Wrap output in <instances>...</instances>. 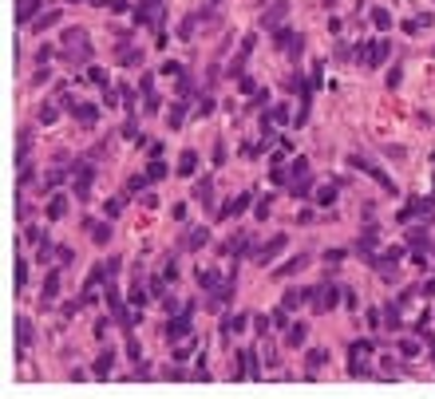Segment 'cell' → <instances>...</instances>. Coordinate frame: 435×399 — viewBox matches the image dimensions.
I'll list each match as a JSON object with an SVG mask.
<instances>
[{
	"instance_id": "6da1fadb",
	"label": "cell",
	"mask_w": 435,
	"mask_h": 399,
	"mask_svg": "<svg viewBox=\"0 0 435 399\" xmlns=\"http://www.w3.org/2000/svg\"><path fill=\"white\" fill-rule=\"evenodd\" d=\"M345 293H336L332 285H320V289H313L309 293V304H313V312H329V309H336V300H340Z\"/></svg>"
},
{
	"instance_id": "7a4b0ae2",
	"label": "cell",
	"mask_w": 435,
	"mask_h": 399,
	"mask_svg": "<svg viewBox=\"0 0 435 399\" xmlns=\"http://www.w3.org/2000/svg\"><path fill=\"white\" fill-rule=\"evenodd\" d=\"M190 332H194L190 312H182V316H174V320H166V340H190Z\"/></svg>"
},
{
	"instance_id": "3957f363",
	"label": "cell",
	"mask_w": 435,
	"mask_h": 399,
	"mask_svg": "<svg viewBox=\"0 0 435 399\" xmlns=\"http://www.w3.org/2000/svg\"><path fill=\"white\" fill-rule=\"evenodd\" d=\"M285 245H289V237H285V233H277L273 241H265L261 249H254V261H257V265H269V261H273L281 249H285Z\"/></svg>"
},
{
	"instance_id": "277c9868",
	"label": "cell",
	"mask_w": 435,
	"mask_h": 399,
	"mask_svg": "<svg viewBox=\"0 0 435 399\" xmlns=\"http://www.w3.org/2000/svg\"><path fill=\"white\" fill-rule=\"evenodd\" d=\"M72 182H75V198H87L91 182H95V166H91V162H79V166H75V174H72Z\"/></svg>"
},
{
	"instance_id": "5b68a950",
	"label": "cell",
	"mask_w": 435,
	"mask_h": 399,
	"mask_svg": "<svg viewBox=\"0 0 435 399\" xmlns=\"http://www.w3.org/2000/svg\"><path fill=\"white\" fill-rule=\"evenodd\" d=\"M238 360H241V364L234 368V380H241V375H249V380H257V375H261V368H257V352H241Z\"/></svg>"
},
{
	"instance_id": "8992f818",
	"label": "cell",
	"mask_w": 435,
	"mask_h": 399,
	"mask_svg": "<svg viewBox=\"0 0 435 399\" xmlns=\"http://www.w3.org/2000/svg\"><path fill=\"white\" fill-rule=\"evenodd\" d=\"M249 202H254L249 194H238V198H230V202H225V206L218 209V218H241V214L249 209Z\"/></svg>"
},
{
	"instance_id": "52a82bcc",
	"label": "cell",
	"mask_w": 435,
	"mask_h": 399,
	"mask_svg": "<svg viewBox=\"0 0 435 399\" xmlns=\"http://www.w3.org/2000/svg\"><path fill=\"white\" fill-rule=\"evenodd\" d=\"M384 59H388V40H372V44L364 48V63L368 67H380Z\"/></svg>"
},
{
	"instance_id": "ba28073f",
	"label": "cell",
	"mask_w": 435,
	"mask_h": 399,
	"mask_svg": "<svg viewBox=\"0 0 435 399\" xmlns=\"http://www.w3.org/2000/svg\"><path fill=\"white\" fill-rule=\"evenodd\" d=\"M245 320H249L245 312H234V316H225V320H222V336H234V332H245Z\"/></svg>"
},
{
	"instance_id": "9c48e42d",
	"label": "cell",
	"mask_w": 435,
	"mask_h": 399,
	"mask_svg": "<svg viewBox=\"0 0 435 399\" xmlns=\"http://www.w3.org/2000/svg\"><path fill=\"white\" fill-rule=\"evenodd\" d=\"M111 371H115V352L107 348V352H99V360H95V375H99V380H107Z\"/></svg>"
},
{
	"instance_id": "30bf717a",
	"label": "cell",
	"mask_w": 435,
	"mask_h": 399,
	"mask_svg": "<svg viewBox=\"0 0 435 399\" xmlns=\"http://www.w3.org/2000/svg\"><path fill=\"white\" fill-rule=\"evenodd\" d=\"M87 233H91L95 245H107V241H111V225L107 222H87Z\"/></svg>"
},
{
	"instance_id": "8fae6325",
	"label": "cell",
	"mask_w": 435,
	"mask_h": 399,
	"mask_svg": "<svg viewBox=\"0 0 435 399\" xmlns=\"http://www.w3.org/2000/svg\"><path fill=\"white\" fill-rule=\"evenodd\" d=\"M305 340H309V328L301 324V320H297V324H289V332H285V344H289V348H301Z\"/></svg>"
},
{
	"instance_id": "7c38bea8",
	"label": "cell",
	"mask_w": 435,
	"mask_h": 399,
	"mask_svg": "<svg viewBox=\"0 0 435 399\" xmlns=\"http://www.w3.org/2000/svg\"><path fill=\"white\" fill-rule=\"evenodd\" d=\"M63 214H67V198H63V194H52V198H48V218L60 222Z\"/></svg>"
},
{
	"instance_id": "4fadbf2b",
	"label": "cell",
	"mask_w": 435,
	"mask_h": 399,
	"mask_svg": "<svg viewBox=\"0 0 435 399\" xmlns=\"http://www.w3.org/2000/svg\"><path fill=\"white\" fill-rule=\"evenodd\" d=\"M75 119H79V123H83V127H95V119H99V111H95V103H79L72 111Z\"/></svg>"
},
{
	"instance_id": "5bb4252c",
	"label": "cell",
	"mask_w": 435,
	"mask_h": 399,
	"mask_svg": "<svg viewBox=\"0 0 435 399\" xmlns=\"http://www.w3.org/2000/svg\"><path fill=\"white\" fill-rule=\"evenodd\" d=\"M194 170H198V154H194V150H182V158H178V174H182V178H190Z\"/></svg>"
},
{
	"instance_id": "9a60e30c",
	"label": "cell",
	"mask_w": 435,
	"mask_h": 399,
	"mask_svg": "<svg viewBox=\"0 0 435 399\" xmlns=\"http://www.w3.org/2000/svg\"><path fill=\"white\" fill-rule=\"evenodd\" d=\"M309 265V257H305V253H297V257H293V261H285V265L277 269V277H293V273H301V269Z\"/></svg>"
},
{
	"instance_id": "2e32d148",
	"label": "cell",
	"mask_w": 435,
	"mask_h": 399,
	"mask_svg": "<svg viewBox=\"0 0 435 399\" xmlns=\"http://www.w3.org/2000/svg\"><path fill=\"white\" fill-rule=\"evenodd\" d=\"M289 190H293V198H305V194L313 190V178H309V174H297L293 182H289Z\"/></svg>"
},
{
	"instance_id": "e0dca14e",
	"label": "cell",
	"mask_w": 435,
	"mask_h": 399,
	"mask_svg": "<svg viewBox=\"0 0 435 399\" xmlns=\"http://www.w3.org/2000/svg\"><path fill=\"white\" fill-rule=\"evenodd\" d=\"M56 293H60V269H52L44 277V300H56Z\"/></svg>"
},
{
	"instance_id": "ac0fdd59",
	"label": "cell",
	"mask_w": 435,
	"mask_h": 399,
	"mask_svg": "<svg viewBox=\"0 0 435 399\" xmlns=\"http://www.w3.org/2000/svg\"><path fill=\"white\" fill-rule=\"evenodd\" d=\"M194 198L202 202V206H210V198H214V182H210V178H202V182L194 186Z\"/></svg>"
},
{
	"instance_id": "d6986e66",
	"label": "cell",
	"mask_w": 435,
	"mask_h": 399,
	"mask_svg": "<svg viewBox=\"0 0 435 399\" xmlns=\"http://www.w3.org/2000/svg\"><path fill=\"white\" fill-rule=\"evenodd\" d=\"M16 336H20V356H24V348H28V344H32V324H28V320H24V316L16 320Z\"/></svg>"
},
{
	"instance_id": "ffe728a7",
	"label": "cell",
	"mask_w": 435,
	"mask_h": 399,
	"mask_svg": "<svg viewBox=\"0 0 435 399\" xmlns=\"http://www.w3.org/2000/svg\"><path fill=\"white\" fill-rule=\"evenodd\" d=\"M416 214H427V202H423V198H411V202L404 206V214H400V218L407 222V218H416Z\"/></svg>"
},
{
	"instance_id": "44dd1931",
	"label": "cell",
	"mask_w": 435,
	"mask_h": 399,
	"mask_svg": "<svg viewBox=\"0 0 435 399\" xmlns=\"http://www.w3.org/2000/svg\"><path fill=\"white\" fill-rule=\"evenodd\" d=\"M249 249H254V245H249V233H238V241H230V253H234V257H245Z\"/></svg>"
},
{
	"instance_id": "7402d4cb",
	"label": "cell",
	"mask_w": 435,
	"mask_h": 399,
	"mask_svg": "<svg viewBox=\"0 0 435 399\" xmlns=\"http://www.w3.org/2000/svg\"><path fill=\"white\" fill-rule=\"evenodd\" d=\"M206 241H210V229H202V225H198V229H190V237H186V245H190V249L206 245Z\"/></svg>"
},
{
	"instance_id": "603a6c76",
	"label": "cell",
	"mask_w": 435,
	"mask_h": 399,
	"mask_svg": "<svg viewBox=\"0 0 435 399\" xmlns=\"http://www.w3.org/2000/svg\"><path fill=\"white\" fill-rule=\"evenodd\" d=\"M325 360H329V356L320 352V348H313V352H309V375H316V371L325 368Z\"/></svg>"
},
{
	"instance_id": "cb8c5ba5",
	"label": "cell",
	"mask_w": 435,
	"mask_h": 399,
	"mask_svg": "<svg viewBox=\"0 0 435 399\" xmlns=\"http://www.w3.org/2000/svg\"><path fill=\"white\" fill-rule=\"evenodd\" d=\"M285 4H277V8H269V16H265V28H277V24H281V20H285Z\"/></svg>"
},
{
	"instance_id": "d4e9b609",
	"label": "cell",
	"mask_w": 435,
	"mask_h": 399,
	"mask_svg": "<svg viewBox=\"0 0 435 399\" xmlns=\"http://www.w3.org/2000/svg\"><path fill=\"white\" fill-rule=\"evenodd\" d=\"M336 202V186H320L316 190V206H332Z\"/></svg>"
},
{
	"instance_id": "484cf974",
	"label": "cell",
	"mask_w": 435,
	"mask_h": 399,
	"mask_svg": "<svg viewBox=\"0 0 435 399\" xmlns=\"http://www.w3.org/2000/svg\"><path fill=\"white\" fill-rule=\"evenodd\" d=\"M269 123H273V127H281V123H289V107H285V103H277V107L269 111Z\"/></svg>"
},
{
	"instance_id": "4316f807",
	"label": "cell",
	"mask_w": 435,
	"mask_h": 399,
	"mask_svg": "<svg viewBox=\"0 0 435 399\" xmlns=\"http://www.w3.org/2000/svg\"><path fill=\"white\" fill-rule=\"evenodd\" d=\"M147 300H150V296L143 293V285H139V277H135V285H131V304H135V309H143Z\"/></svg>"
},
{
	"instance_id": "83f0119b",
	"label": "cell",
	"mask_w": 435,
	"mask_h": 399,
	"mask_svg": "<svg viewBox=\"0 0 435 399\" xmlns=\"http://www.w3.org/2000/svg\"><path fill=\"white\" fill-rule=\"evenodd\" d=\"M356 249H360V253H372V249H376V229H364V233H360V245H356Z\"/></svg>"
},
{
	"instance_id": "f1b7e54d",
	"label": "cell",
	"mask_w": 435,
	"mask_h": 399,
	"mask_svg": "<svg viewBox=\"0 0 435 399\" xmlns=\"http://www.w3.org/2000/svg\"><path fill=\"white\" fill-rule=\"evenodd\" d=\"M305 296H309V293H297V289H293V293L281 296V304H285V309H297V304H305Z\"/></svg>"
},
{
	"instance_id": "f546056e",
	"label": "cell",
	"mask_w": 435,
	"mask_h": 399,
	"mask_svg": "<svg viewBox=\"0 0 435 399\" xmlns=\"http://www.w3.org/2000/svg\"><path fill=\"white\" fill-rule=\"evenodd\" d=\"M147 178H150V182H163V178H166V166L158 162V158H154V162L147 166Z\"/></svg>"
},
{
	"instance_id": "4dcf8cb0",
	"label": "cell",
	"mask_w": 435,
	"mask_h": 399,
	"mask_svg": "<svg viewBox=\"0 0 435 399\" xmlns=\"http://www.w3.org/2000/svg\"><path fill=\"white\" fill-rule=\"evenodd\" d=\"M32 12H36V0H20V12H16V16H20V24H28Z\"/></svg>"
},
{
	"instance_id": "1f68e13d",
	"label": "cell",
	"mask_w": 435,
	"mask_h": 399,
	"mask_svg": "<svg viewBox=\"0 0 435 399\" xmlns=\"http://www.w3.org/2000/svg\"><path fill=\"white\" fill-rule=\"evenodd\" d=\"M372 24H376V28H392V16L384 12V8H376V12H372Z\"/></svg>"
},
{
	"instance_id": "d6a6232c",
	"label": "cell",
	"mask_w": 435,
	"mask_h": 399,
	"mask_svg": "<svg viewBox=\"0 0 435 399\" xmlns=\"http://www.w3.org/2000/svg\"><path fill=\"white\" fill-rule=\"evenodd\" d=\"M289 174L297 178V174H309V158H293V162H289Z\"/></svg>"
},
{
	"instance_id": "836d02e7",
	"label": "cell",
	"mask_w": 435,
	"mask_h": 399,
	"mask_svg": "<svg viewBox=\"0 0 435 399\" xmlns=\"http://www.w3.org/2000/svg\"><path fill=\"white\" fill-rule=\"evenodd\" d=\"M147 182H150L147 174H135L131 182H127V190H131V194H139V190H147Z\"/></svg>"
},
{
	"instance_id": "e575fe53",
	"label": "cell",
	"mask_w": 435,
	"mask_h": 399,
	"mask_svg": "<svg viewBox=\"0 0 435 399\" xmlns=\"http://www.w3.org/2000/svg\"><path fill=\"white\" fill-rule=\"evenodd\" d=\"M182 119H186V111H182V103H174V111L166 115V123H170V127H182Z\"/></svg>"
},
{
	"instance_id": "d590c367",
	"label": "cell",
	"mask_w": 435,
	"mask_h": 399,
	"mask_svg": "<svg viewBox=\"0 0 435 399\" xmlns=\"http://www.w3.org/2000/svg\"><path fill=\"white\" fill-rule=\"evenodd\" d=\"M150 296H158V300L166 296V277H154V281H150Z\"/></svg>"
},
{
	"instance_id": "8d00e7d4",
	"label": "cell",
	"mask_w": 435,
	"mask_h": 399,
	"mask_svg": "<svg viewBox=\"0 0 435 399\" xmlns=\"http://www.w3.org/2000/svg\"><path fill=\"white\" fill-rule=\"evenodd\" d=\"M384 320H388V328H400V324H404V320H400V309H392V304L384 309Z\"/></svg>"
},
{
	"instance_id": "74e56055",
	"label": "cell",
	"mask_w": 435,
	"mask_h": 399,
	"mask_svg": "<svg viewBox=\"0 0 435 399\" xmlns=\"http://www.w3.org/2000/svg\"><path fill=\"white\" fill-rule=\"evenodd\" d=\"M198 281L206 285V289H218V277H214L210 269H198Z\"/></svg>"
},
{
	"instance_id": "f35d334b",
	"label": "cell",
	"mask_w": 435,
	"mask_h": 399,
	"mask_svg": "<svg viewBox=\"0 0 435 399\" xmlns=\"http://www.w3.org/2000/svg\"><path fill=\"white\" fill-rule=\"evenodd\" d=\"M56 20H60V12H44V16H40V20H36V28H52Z\"/></svg>"
},
{
	"instance_id": "ab89813d",
	"label": "cell",
	"mask_w": 435,
	"mask_h": 399,
	"mask_svg": "<svg viewBox=\"0 0 435 399\" xmlns=\"http://www.w3.org/2000/svg\"><path fill=\"white\" fill-rule=\"evenodd\" d=\"M194 111H198V115H210V111H214V99H210V95H202V99H198V107H194Z\"/></svg>"
},
{
	"instance_id": "60d3db41",
	"label": "cell",
	"mask_w": 435,
	"mask_h": 399,
	"mask_svg": "<svg viewBox=\"0 0 435 399\" xmlns=\"http://www.w3.org/2000/svg\"><path fill=\"white\" fill-rule=\"evenodd\" d=\"M119 59H123V63H139V59H143V56H139L135 48H123V52H119Z\"/></svg>"
},
{
	"instance_id": "b9f144b4",
	"label": "cell",
	"mask_w": 435,
	"mask_h": 399,
	"mask_svg": "<svg viewBox=\"0 0 435 399\" xmlns=\"http://www.w3.org/2000/svg\"><path fill=\"white\" fill-rule=\"evenodd\" d=\"M352 356H356V360H360V356H372V344H368V340L352 344Z\"/></svg>"
},
{
	"instance_id": "7bdbcfd3",
	"label": "cell",
	"mask_w": 435,
	"mask_h": 399,
	"mask_svg": "<svg viewBox=\"0 0 435 399\" xmlns=\"http://www.w3.org/2000/svg\"><path fill=\"white\" fill-rule=\"evenodd\" d=\"M163 75H170V79H182V63H163Z\"/></svg>"
},
{
	"instance_id": "ee69618b",
	"label": "cell",
	"mask_w": 435,
	"mask_h": 399,
	"mask_svg": "<svg viewBox=\"0 0 435 399\" xmlns=\"http://www.w3.org/2000/svg\"><path fill=\"white\" fill-rule=\"evenodd\" d=\"M400 352H404V356H420V340H404V344H400Z\"/></svg>"
},
{
	"instance_id": "f6af8a7d",
	"label": "cell",
	"mask_w": 435,
	"mask_h": 399,
	"mask_svg": "<svg viewBox=\"0 0 435 399\" xmlns=\"http://www.w3.org/2000/svg\"><path fill=\"white\" fill-rule=\"evenodd\" d=\"M63 178H67V174H63V170H52V174H48V190H56V186H60Z\"/></svg>"
},
{
	"instance_id": "bcb514c9",
	"label": "cell",
	"mask_w": 435,
	"mask_h": 399,
	"mask_svg": "<svg viewBox=\"0 0 435 399\" xmlns=\"http://www.w3.org/2000/svg\"><path fill=\"white\" fill-rule=\"evenodd\" d=\"M87 79H91V83H99V87H107V75L99 72V67H91V72H87Z\"/></svg>"
},
{
	"instance_id": "7dc6e473",
	"label": "cell",
	"mask_w": 435,
	"mask_h": 399,
	"mask_svg": "<svg viewBox=\"0 0 435 399\" xmlns=\"http://www.w3.org/2000/svg\"><path fill=\"white\" fill-rule=\"evenodd\" d=\"M127 356L139 364V340H135V336H127Z\"/></svg>"
},
{
	"instance_id": "c3c4849f",
	"label": "cell",
	"mask_w": 435,
	"mask_h": 399,
	"mask_svg": "<svg viewBox=\"0 0 435 399\" xmlns=\"http://www.w3.org/2000/svg\"><path fill=\"white\" fill-rule=\"evenodd\" d=\"M24 281H28V265H24V261H20V265H16V285H20V289H24Z\"/></svg>"
},
{
	"instance_id": "681fc988",
	"label": "cell",
	"mask_w": 435,
	"mask_h": 399,
	"mask_svg": "<svg viewBox=\"0 0 435 399\" xmlns=\"http://www.w3.org/2000/svg\"><path fill=\"white\" fill-rule=\"evenodd\" d=\"M190 352H194V340H186V344H182L178 352H174V360H186V356H190Z\"/></svg>"
},
{
	"instance_id": "f907efd6",
	"label": "cell",
	"mask_w": 435,
	"mask_h": 399,
	"mask_svg": "<svg viewBox=\"0 0 435 399\" xmlns=\"http://www.w3.org/2000/svg\"><path fill=\"white\" fill-rule=\"evenodd\" d=\"M407 241H411V245H420V241H427V233H423V229H411V233H407Z\"/></svg>"
},
{
	"instance_id": "816d5d0a",
	"label": "cell",
	"mask_w": 435,
	"mask_h": 399,
	"mask_svg": "<svg viewBox=\"0 0 435 399\" xmlns=\"http://www.w3.org/2000/svg\"><path fill=\"white\" fill-rule=\"evenodd\" d=\"M40 123H44V127H48V123H56V111H52V107H44V111H40Z\"/></svg>"
},
{
	"instance_id": "f5cc1de1",
	"label": "cell",
	"mask_w": 435,
	"mask_h": 399,
	"mask_svg": "<svg viewBox=\"0 0 435 399\" xmlns=\"http://www.w3.org/2000/svg\"><path fill=\"white\" fill-rule=\"evenodd\" d=\"M423 293H435V277H431V281H427V285H423Z\"/></svg>"
}]
</instances>
